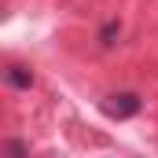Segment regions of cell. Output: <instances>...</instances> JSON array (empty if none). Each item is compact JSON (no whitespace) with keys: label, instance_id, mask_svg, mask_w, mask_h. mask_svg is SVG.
Returning <instances> with one entry per match:
<instances>
[{"label":"cell","instance_id":"obj_4","mask_svg":"<svg viewBox=\"0 0 158 158\" xmlns=\"http://www.w3.org/2000/svg\"><path fill=\"white\" fill-rule=\"evenodd\" d=\"M7 158H30V147L22 140H7Z\"/></svg>","mask_w":158,"mask_h":158},{"label":"cell","instance_id":"obj_1","mask_svg":"<svg viewBox=\"0 0 158 158\" xmlns=\"http://www.w3.org/2000/svg\"><path fill=\"white\" fill-rule=\"evenodd\" d=\"M99 110L114 121H125V118H136L140 114V96L136 92H114L107 99H99Z\"/></svg>","mask_w":158,"mask_h":158},{"label":"cell","instance_id":"obj_2","mask_svg":"<svg viewBox=\"0 0 158 158\" xmlns=\"http://www.w3.org/2000/svg\"><path fill=\"white\" fill-rule=\"evenodd\" d=\"M4 81H7L11 88H33V70L22 66V63H11V66L4 70Z\"/></svg>","mask_w":158,"mask_h":158},{"label":"cell","instance_id":"obj_3","mask_svg":"<svg viewBox=\"0 0 158 158\" xmlns=\"http://www.w3.org/2000/svg\"><path fill=\"white\" fill-rule=\"evenodd\" d=\"M118 33H121V22H118V19H110V22H107V26L99 30V40H103V44L110 48V44H114V37H118Z\"/></svg>","mask_w":158,"mask_h":158}]
</instances>
